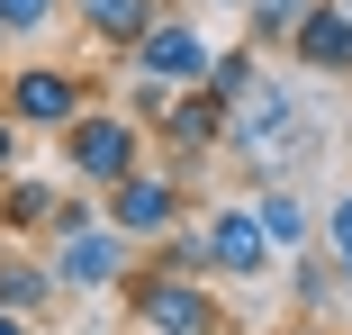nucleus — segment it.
Returning <instances> with one entry per match:
<instances>
[{"label": "nucleus", "mask_w": 352, "mask_h": 335, "mask_svg": "<svg viewBox=\"0 0 352 335\" xmlns=\"http://www.w3.org/2000/svg\"><path fill=\"white\" fill-rule=\"evenodd\" d=\"M100 218H109L135 254H145L154 236H172V227L190 218V181H181L172 163H163V172H154V163H135V172H118V181L100 190Z\"/></svg>", "instance_id": "4"}, {"label": "nucleus", "mask_w": 352, "mask_h": 335, "mask_svg": "<svg viewBox=\"0 0 352 335\" xmlns=\"http://www.w3.org/2000/svg\"><path fill=\"white\" fill-rule=\"evenodd\" d=\"M343 317H352V281H343Z\"/></svg>", "instance_id": "26"}, {"label": "nucleus", "mask_w": 352, "mask_h": 335, "mask_svg": "<svg viewBox=\"0 0 352 335\" xmlns=\"http://www.w3.org/2000/svg\"><path fill=\"white\" fill-rule=\"evenodd\" d=\"M0 335H36V326H28V317H19V308H0Z\"/></svg>", "instance_id": "23"}, {"label": "nucleus", "mask_w": 352, "mask_h": 335, "mask_svg": "<svg viewBox=\"0 0 352 335\" xmlns=\"http://www.w3.org/2000/svg\"><path fill=\"white\" fill-rule=\"evenodd\" d=\"M316 127H325V118H316L289 82H271V73H262V82L226 109V154H244L262 181H289L298 163H316V154H325Z\"/></svg>", "instance_id": "1"}, {"label": "nucleus", "mask_w": 352, "mask_h": 335, "mask_svg": "<svg viewBox=\"0 0 352 335\" xmlns=\"http://www.w3.org/2000/svg\"><path fill=\"white\" fill-rule=\"evenodd\" d=\"M126 63L135 73H154V82H172V91H190V82H208V63H217V45H208V28L199 19H181V10H163L145 37L126 45Z\"/></svg>", "instance_id": "8"}, {"label": "nucleus", "mask_w": 352, "mask_h": 335, "mask_svg": "<svg viewBox=\"0 0 352 335\" xmlns=\"http://www.w3.org/2000/svg\"><path fill=\"white\" fill-rule=\"evenodd\" d=\"M280 263H289V308L298 317H325L343 299V272L325 263V245H298V254H280Z\"/></svg>", "instance_id": "14"}, {"label": "nucleus", "mask_w": 352, "mask_h": 335, "mask_svg": "<svg viewBox=\"0 0 352 335\" xmlns=\"http://www.w3.org/2000/svg\"><path fill=\"white\" fill-rule=\"evenodd\" d=\"M253 82H262V45H253V37H244V45H217V63H208V91H217V100L235 109Z\"/></svg>", "instance_id": "16"}, {"label": "nucleus", "mask_w": 352, "mask_h": 335, "mask_svg": "<svg viewBox=\"0 0 352 335\" xmlns=\"http://www.w3.org/2000/svg\"><path fill=\"white\" fill-rule=\"evenodd\" d=\"M244 199H253V218H262L271 254H298V245H316V209H307V190H289V181H253Z\"/></svg>", "instance_id": "11"}, {"label": "nucleus", "mask_w": 352, "mask_h": 335, "mask_svg": "<svg viewBox=\"0 0 352 335\" xmlns=\"http://www.w3.org/2000/svg\"><path fill=\"white\" fill-rule=\"evenodd\" d=\"M0 45H10V37H0Z\"/></svg>", "instance_id": "28"}, {"label": "nucleus", "mask_w": 352, "mask_h": 335, "mask_svg": "<svg viewBox=\"0 0 352 335\" xmlns=\"http://www.w3.org/2000/svg\"><path fill=\"white\" fill-rule=\"evenodd\" d=\"M208 10H235V19H244V0H208Z\"/></svg>", "instance_id": "25"}, {"label": "nucleus", "mask_w": 352, "mask_h": 335, "mask_svg": "<svg viewBox=\"0 0 352 335\" xmlns=\"http://www.w3.org/2000/svg\"><path fill=\"white\" fill-rule=\"evenodd\" d=\"M63 10H73V19L100 37V45H118V54H126L135 37H145V28L163 19V0H63Z\"/></svg>", "instance_id": "12"}, {"label": "nucleus", "mask_w": 352, "mask_h": 335, "mask_svg": "<svg viewBox=\"0 0 352 335\" xmlns=\"http://www.w3.org/2000/svg\"><path fill=\"white\" fill-rule=\"evenodd\" d=\"M118 290H126L135 335H226L217 290H208V281H190V272H154V263H135Z\"/></svg>", "instance_id": "2"}, {"label": "nucleus", "mask_w": 352, "mask_h": 335, "mask_svg": "<svg viewBox=\"0 0 352 335\" xmlns=\"http://www.w3.org/2000/svg\"><path fill=\"white\" fill-rule=\"evenodd\" d=\"M91 82L82 73H63V63H19L10 82H0V109H10V127L28 136V127H45V136H63V127L82 118Z\"/></svg>", "instance_id": "7"}, {"label": "nucleus", "mask_w": 352, "mask_h": 335, "mask_svg": "<svg viewBox=\"0 0 352 335\" xmlns=\"http://www.w3.org/2000/svg\"><path fill=\"white\" fill-rule=\"evenodd\" d=\"M45 272H54V290L100 299V290H118V281L135 272V245H126L109 218H91V227H73V236H45Z\"/></svg>", "instance_id": "5"}, {"label": "nucleus", "mask_w": 352, "mask_h": 335, "mask_svg": "<svg viewBox=\"0 0 352 335\" xmlns=\"http://www.w3.org/2000/svg\"><path fill=\"white\" fill-rule=\"evenodd\" d=\"M343 10H352V0H343Z\"/></svg>", "instance_id": "27"}, {"label": "nucleus", "mask_w": 352, "mask_h": 335, "mask_svg": "<svg viewBox=\"0 0 352 335\" xmlns=\"http://www.w3.org/2000/svg\"><path fill=\"white\" fill-rule=\"evenodd\" d=\"M289 54H298V73L352 82V10H343V0H307L298 28H289Z\"/></svg>", "instance_id": "10"}, {"label": "nucleus", "mask_w": 352, "mask_h": 335, "mask_svg": "<svg viewBox=\"0 0 352 335\" xmlns=\"http://www.w3.org/2000/svg\"><path fill=\"white\" fill-rule=\"evenodd\" d=\"M45 209H54L45 172H0V227L10 236H45Z\"/></svg>", "instance_id": "15"}, {"label": "nucleus", "mask_w": 352, "mask_h": 335, "mask_svg": "<svg viewBox=\"0 0 352 335\" xmlns=\"http://www.w3.org/2000/svg\"><path fill=\"white\" fill-rule=\"evenodd\" d=\"M118 109H126V118H145V127H154V118H163V109H172V82H154V73H135V82H126V100H118Z\"/></svg>", "instance_id": "20"}, {"label": "nucleus", "mask_w": 352, "mask_h": 335, "mask_svg": "<svg viewBox=\"0 0 352 335\" xmlns=\"http://www.w3.org/2000/svg\"><path fill=\"white\" fill-rule=\"evenodd\" d=\"M199 236H208V281L253 290V281L280 272V254H271V236H262V218H253V199H217V209L199 218Z\"/></svg>", "instance_id": "6"}, {"label": "nucleus", "mask_w": 352, "mask_h": 335, "mask_svg": "<svg viewBox=\"0 0 352 335\" xmlns=\"http://www.w3.org/2000/svg\"><path fill=\"white\" fill-rule=\"evenodd\" d=\"M0 172H19V127H10V109H0Z\"/></svg>", "instance_id": "22"}, {"label": "nucleus", "mask_w": 352, "mask_h": 335, "mask_svg": "<svg viewBox=\"0 0 352 335\" xmlns=\"http://www.w3.org/2000/svg\"><path fill=\"white\" fill-rule=\"evenodd\" d=\"M100 218V199H63L54 190V209H45V236H73V227H91Z\"/></svg>", "instance_id": "21"}, {"label": "nucleus", "mask_w": 352, "mask_h": 335, "mask_svg": "<svg viewBox=\"0 0 352 335\" xmlns=\"http://www.w3.org/2000/svg\"><path fill=\"white\" fill-rule=\"evenodd\" d=\"M298 10H307V0H244V37H253V45H289Z\"/></svg>", "instance_id": "18"}, {"label": "nucleus", "mask_w": 352, "mask_h": 335, "mask_svg": "<svg viewBox=\"0 0 352 335\" xmlns=\"http://www.w3.org/2000/svg\"><path fill=\"white\" fill-rule=\"evenodd\" d=\"M316 245H325V263H334V272L352 281V181L325 199V218H316Z\"/></svg>", "instance_id": "17"}, {"label": "nucleus", "mask_w": 352, "mask_h": 335, "mask_svg": "<svg viewBox=\"0 0 352 335\" xmlns=\"http://www.w3.org/2000/svg\"><path fill=\"white\" fill-rule=\"evenodd\" d=\"M289 335H334V326H325V317H298V326H289Z\"/></svg>", "instance_id": "24"}, {"label": "nucleus", "mask_w": 352, "mask_h": 335, "mask_svg": "<svg viewBox=\"0 0 352 335\" xmlns=\"http://www.w3.org/2000/svg\"><path fill=\"white\" fill-rule=\"evenodd\" d=\"M54 272H45V254H0V308H19L28 326L36 317H54Z\"/></svg>", "instance_id": "13"}, {"label": "nucleus", "mask_w": 352, "mask_h": 335, "mask_svg": "<svg viewBox=\"0 0 352 335\" xmlns=\"http://www.w3.org/2000/svg\"><path fill=\"white\" fill-rule=\"evenodd\" d=\"M145 136H154V127L145 118H126V109H100V100H82V118L73 127H63V172H73L82 190H109L118 172H135V163H145Z\"/></svg>", "instance_id": "3"}, {"label": "nucleus", "mask_w": 352, "mask_h": 335, "mask_svg": "<svg viewBox=\"0 0 352 335\" xmlns=\"http://www.w3.org/2000/svg\"><path fill=\"white\" fill-rule=\"evenodd\" d=\"M154 136H163V154H172V172L190 181V163H208V154H226V100L208 91V82H190V91H172V109L154 118Z\"/></svg>", "instance_id": "9"}, {"label": "nucleus", "mask_w": 352, "mask_h": 335, "mask_svg": "<svg viewBox=\"0 0 352 335\" xmlns=\"http://www.w3.org/2000/svg\"><path fill=\"white\" fill-rule=\"evenodd\" d=\"M54 19H63V0H0V37H10V45L19 37H45Z\"/></svg>", "instance_id": "19"}]
</instances>
